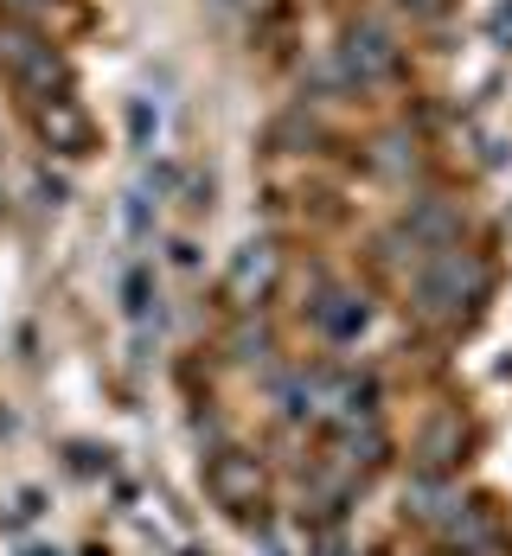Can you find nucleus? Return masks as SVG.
Wrapping results in <instances>:
<instances>
[{
    "instance_id": "obj_6",
    "label": "nucleus",
    "mask_w": 512,
    "mask_h": 556,
    "mask_svg": "<svg viewBox=\"0 0 512 556\" xmlns=\"http://www.w3.org/2000/svg\"><path fill=\"white\" fill-rule=\"evenodd\" d=\"M39 135H46V148H58V154H90V115H84V103H71V97L39 103Z\"/></svg>"
},
{
    "instance_id": "obj_7",
    "label": "nucleus",
    "mask_w": 512,
    "mask_h": 556,
    "mask_svg": "<svg viewBox=\"0 0 512 556\" xmlns=\"http://www.w3.org/2000/svg\"><path fill=\"white\" fill-rule=\"evenodd\" d=\"M314 327H321L327 339H352L359 327H365V301H359V294H346V288L321 294V301H314Z\"/></svg>"
},
{
    "instance_id": "obj_2",
    "label": "nucleus",
    "mask_w": 512,
    "mask_h": 556,
    "mask_svg": "<svg viewBox=\"0 0 512 556\" xmlns=\"http://www.w3.org/2000/svg\"><path fill=\"white\" fill-rule=\"evenodd\" d=\"M0 71H7L33 103L64 97V64H58V52L33 33V26H20V20H0Z\"/></svg>"
},
{
    "instance_id": "obj_5",
    "label": "nucleus",
    "mask_w": 512,
    "mask_h": 556,
    "mask_svg": "<svg viewBox=\"0 0 512 556\" xmlns=\"http://www.w3.org/2000/svg\"><path fill=\"white\" fill-rule=\"evenodd\" d=\"M346 71L359 77V84H378V77H391L398 71V39L385 33V26H352L346 33Z\"/></svg>"
},
{
    "instance_id": "obj_3",
    "label": "nucleus",
    "mask_w": 512,
    "mask_h": 556,
    "mask_svg": "<svg viewBox=\"0 0 512 556\" xmlns=\"http://www.w3.org/2000/svg\"><path fill=\"white\" fill-rule=\"evenodd\" d=\"M205 493L225 505V511H250V505H263V460L243 454V447H218V454L205 460Z\"/></svg>"
},
{
    "instance_id": "obj_4",
    "label": "nucleus",
    "mask_w": 512,
    "mask_h": 556,
    "mask_svg": "<svg viewBox=\"0 0 512 556\" xmlns=\"http://www.w3.org/2000/svg\"><path fill=\"white\" fill-rule=\"evenodd\" d=\"M276 276H283V250L276 243H243L225 269V301L230 307H257V301H270Z\"/></svg>"
},
{
    "instance_id": "obj_8",
    "label": "nucleus",
    "mask_w": 512,
    "mask_h": 556,
    "mask_svg": "<svg viewBox=\"0 0 512 556\" xmlns=\"http://www.w3.org/2000/svg\"><path fill=\"white\" fill-rule=\"evenodd\" d=\"M122 307H128V320H148V307H154V281H148V269H128V281H122Z\"/></svg>"
},
{
    "instance_id": "obj_1",
    "label": "nucleus",
    "mask_w": 512,
    "mask_h": 556,
    "mask_svg": "<svg viewBox=\"0 0 512 556\" xmlns=\"http://www.w3.org/2000/svg\"><path fill=\"white\" fill-rule=\"evenodd\" d=\"M480 294H487L480 256H467L461 243H442V250L423 263V276H416V314L436 320V327H449V320H461Z\"/></svg>"
},
{
    "instance_id": "obj_11",
    "label": "nucleus",
    "mask_w": 512,
    "mask_h": 556,
    "mask_svg": "<svg viewBox=\"0 0 512 556\" xmlns=\"http://www.w3.org/2000/svg\"><path fill=\"white\" fill-rule=\"evenodd\" d=\"M26 556H58V551H26Z\"/></svg>"
},
{
    "instance_id": "obj_10",
    "label": "nucleus",
    "mask_w": 512,
    "mask_h": 556,
    "mask_svg": "<svg viewBox=\"0 0 512 556\" xmlns=\"http://www.w3.org/2000/svg\"><path fill=\"white\" fill-rule=\"evenodd\" d=\"M487 33H494L500 46H512V0H500V7H494V20H487Z\"/></svg>"
},
{
    "instance_id": "obj_12",
    "label": "nucleus",
    "mask_w": 512,
    "mask_h": 556,
    "mask_svg": "<svg viewBox=\"0 0 512 556\" xmlns=\"http://www.w3.org/2000/svg\"><path fill=\"white\" fill-rule=\"evenodd\" d=\"M461 556H487V551H461Z\"/></svg>"
},
{
    "instance_id": "obj_9",
    "label": "nucleus",
    "mask_w": 512,
    "mask_h": 556,
    "mask_svg": "<svg viewBox=\"0 0 512 556\" xmlns=\"http://www.w3.org/2000/svg\"><path fill=\"white\" fill-rule=\"evenodd\" d=\"M128 128H135V141L148 148V141H154V128H161V115H154L148 103H141V97H135V103H128Z\"/></svg>"
}]
</instances>
